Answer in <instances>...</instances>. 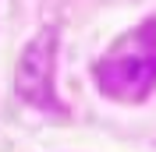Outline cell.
<instances>
[{
    "mask_svg": "<svg viewBox=\"0 0 156 152\" xmlns=\"http://www.w3.org/2000/svg\"><path fill=\"white\" fill-rule=\"evenodd\" d=\"M99 88L114 99L124 103H138L146 99L156 85V32L153 25L135 29L110 50L96 67Z\"/></svg>",
    "mask_w": 156,
    "mask_h": 152,
    "instance_id": "6da1fadb",
    "label": "cell"
},
{
    "mask_svg": "<svg viewBox=\"0 0 156 152\" xmlns=\"http://www.w3.org/2000/svg\"><path fill=\"white\" fill-rule=\"evenodd\" d=\"M53 57H57V36L46 29L25 46L18 71H14L18 95L25 103L39 106V110H57V99H53V64L57 60Z\"/></svg>",
    "mask_w": 156,
    "mask_h": 152,
    "instance_id": "7a4b0ae2",
    "label": "cell"
}]
</instances>
